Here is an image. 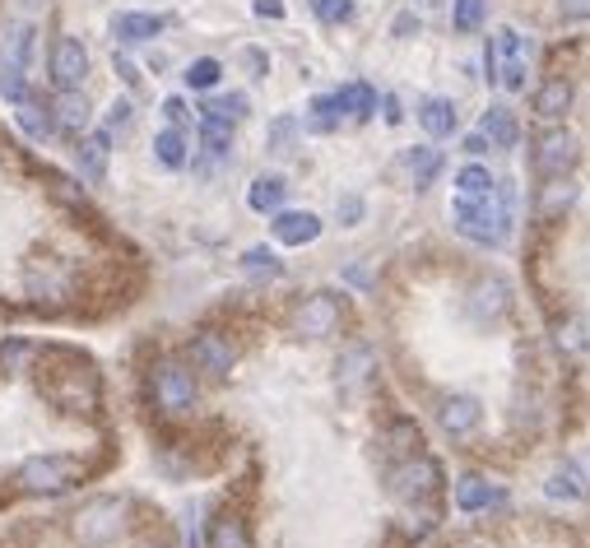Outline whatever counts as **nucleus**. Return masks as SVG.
<instances>
[{
  "mask_svg": "<svg viewBox=\"0 0 590 548\" xmlns=\"http://www.w3.org/2000/svg\"><path fill=\"white\" fill-rule=\"evenodd\" d=\"M456 219L460 232H470L483 247H502L511 238V191H489V196H456Z\"/></svg>",
  "mask_w": 590,
  "mask_h": 548,
  "instance_id": "1",
  "label": "nucleus"
},
{
  "mask_svg": "<svg viewBox=\"0 0 590 548\" xmlns=\"http://www.w3.org/2000/svg\"><path fill=\"white\" fill-rule=\"evenodd\" d=\"M126 511H131L126 498H93V502H84L80 511H74L70 530L84 548H108L126 535Z\"/></svg>",
  "mask_w": 590,
  "mask_h": 548,
  "instance_id": "2",
  "label": "nucleus"
},
{
  "mask_svg": "<svg viewBox=\"0 0 590 548\" xmlns=\"http://www.w3.org/2000/svg\"><path fill=\"white\" fill-rule=\"evenodd\" d=\"M149 386H153V400H159L163 414H187L196 405V377L187 362H177V358H163L159 368H153Z\"/></svg>",
  "mask_w": 590,
  "mask_h": 548,
  "instance_id": "3",
  "label": "nucleus"
},
{
  "mask_svg": "<svg viewBox=\"0 0 590 548\" xmlns=\"http://www.w3.org/2000/svg\"><path fill=\"white\" fill-rule=\"evenodd\" d=\"M80 479V465L70 456H29L19 465V488L23 492H66Z\"/></svg>",
  "mask_w": 590,
  "mask_h": 548,
  "instance_id": "4",
  "label": "nucleus"
},
{
  "mask_svg": "<svg viewBox=\"0 0 590 548\" xmlns=\"http://www.w3.org/2000/svg\"><path fill=\"white\" fill-rule=\"evenodd\" d=\"M577 159H581V145L562 126H549L534 136V172L540 177H568L577 168Z\"/></svg>",
  "mask_w": 590,
  "mask_h": 548,
  "instance_id": "5",
  "label": "nucleus"
},
{
  "mask_svg": "<svg viewBox=\"0 0 590 548\" xmlns=\"http://www.w3.org/2000/svg\"><path fill=\"white\" fill-rule=\"evenodd\" d=\"M507 311H511V289H507V279L483 275V279L470 283V321H474V326H493V321L507 317Z\"/></svg>",
  "mask_w": 590,
  "mask_h": 548,
  "instance_id": "6",
  "label": "nucleus"
},
{
  "mask_svg": "<svg viewBox=\"0 0 590 548\" xmlns=\"http://www.w3.org/2000/svg\"><path fill=\"white\" fill-rule=\"evenodd\" d=\"M89 80V51L80 38H57L51 42V84L57 89H80Z\"/></svg>",
  "mask_w": 590,
  "mask_h": 548,
  "instance_id": "7",
  "label": "nucleus"
},
{
  "mask_svg": "<svg viewBox=\"0 0 590 548\" xmlns=\"http://www.w3.org/2000/svg\"><path fill=\"white\" fill-rule=\"evenodd\" d=\"M438 479H442L438 460H428V456H414V460L396 465V475H391V488H396V498H404V502H423L428 492L438 488Z\"/></svg>",
  "mask_w": 590,
  "mask_h": 548,
  "instance_id": "8",
  "label": "nucleus"
},
{
  "mask_svg": "<svg viewBox=\"0 0 590 548\" xmlns=\"http://www.w3.org/2000/svg\"><path fill=\"white\" fill-rule=\"evenodd\" d=\"M89 117H93V108L80 89H57V98H51V130H61V136H84Z\"/></svg>",
  "mask_w": 590,
  "mask_h": 548,
  "instance_id": "9",
  "label": "nucleus"
},
{
  "mask_svg": "<svg viewBox=\"0 0 590 548\" xmlns=\"http://www.w3.org/2000/svg\"><path fill=\"white\" fill-rule=\"evenodd\" d=\"M191 362L200 372H210V377H228L233 372V362H238V353H233V345H228L223 335H196V345H191Z\"/></svg>",
  "mask_w": 590,
  "mask_h": 548,
  "instance_id": "10",
  "label": "nucleus"
},
{
  "mask_svg": "<svg viewBox=\"0 0 590 548\" xmlns=\"http://www.w3.org/2000/svg\"><path fill=\"white\" fill-rule=\"evenodd\" d=\"M168 29V14H144V10H126L112 19V38L121 47H140V42H153Z\"/></svg>",
  "mask_w": 590,
  "mask_h": 548,
  "instance_id": "11",
  "label": "nucleus"
},
{
  "mask_svg": "<svg viewBox=\"0 0 590 548\" xmlns=\"http://www.w3.org/2000/svg\"><path fill=\"white\" fill-rule=\"evenodd\" d=\"M298 330L302 335H330L336 330V321H340V302H336V293H312L302 307H298Z\"/></svg>",
  "mask_w": 590,
  "mask_h": 548,
  "instance_id": "12",
  "label": "nucleus"
},
{
  "mask_svg": "<svg viewBox=\"0 0 590 548\" xmlns=\"http://www.w3.org/2000/svg\"><path fill=\"white\" fill-rule=\"evenodd\" d=\"M479 419H483V409H479L474 396H447L442 409H438V424H442L451 437H470V432L479 428Z\"/></svg>",
  "mask_w": 590,
  "mask_h": 548,
  "instance_id": "13",
  "label": "nucleus"
},
{
  "mask_svg": "<svg viewBox=\"0 0 590 548\" xmlns=\"http://www.w3.org/2000/svg\"><path fill=\"white\" fill-rule=\"evenodd\" d=\"M274 242H284V247H307L321 232V219L317 215H307V210H279L274 215Z\"/></svg>",
  "mask_w": 590,
  "mask_h": 548,
  "instance_id": "14",
  "label": "nucleus"
},
{
  "mask_svg": "<svg viewBox=\"0 0 590 548\" xmlns=\"http://www.w3.org/2000/svg\"><path fill=\"white\" fill-rule=\"evenodd\" d=\"M108 153H112V136H108V130H89V136H80L74 163H80V172L89 181H102V177H108Z\"/></svg>",
  "mask_w": 590,
  "mask_h": 548,
  "instance_id": "15",
  "label": "nucleus"
},
{
  "mask_svg": "<svg viewBox=\"0 0 590 548\" xmlns=\"http://www.w3.org/2000/svg\"><path fill=\"white\" fill-rule=\"evenodd\" d=\"M33 29L29 23H14V29H6V42H0V70H19V74H29L33 66Z\"/></svg>",
  "mask_w": 590,
  "mask_h": 548,
  "instance_id": "16",
  "label": "nucleus"
},
{
  "mask_svg": "<svg viewBox=\"0 0 590 548\" xmlns=\"http://www.w3.org/2000/svg\"><path fill=\"white\" fill-rule=\"evenodd\" d=\"M284 200H289V181L284 177H256L247 187V205L256 215H279V210H284Z\"/></svg>",
  "mask_w": 590,
  "mask_h": 548,
  "instance_id": "17",
  "label": "nucleus"
},
{
  "mask_svg": "<svg viewBox=\"0 0 590 548\" xmlns=\"http://www.w3.org/2000/svg\"><path fill=\"white\" fill-rule=\"evenodd\" d=\"M572 98L577 89L568 80H544V89L534 93V112H540V121H562L572 112Z\"/></svg>",
  "mask_w": 590,
  "mask_h": 548,
  "instance_id": "18",
  "label": "nucleus"
},
{
  "mask_svg": "<svg viewBox=\"0 0 590 548\" xmlns=\"http://www.w3.org/2000/svg\"><path fill=\"white\" fill-rule=\"evenodd\" d=\"M483 140L498 145V149H511L521 140V126H517V112L502 108V102H493L489 112H483Z\"/></svg>",
  "mask_w": 590,
  "mask_h": 548,
  "instance_id": "19",
  "label": "nucleus"
},
{
  "mask_svg": "<svg viewBox=\"0 0 590 548\" xmlns=\"http://www.w3.org/2000/svg\"><path fill=\"white\" fill-rule=\"evenodd\" d=\"M153 159H159L163 168H187L191 163V149H187V136H182V126H168L153 136Z\"/></svg>",
  "mask_w": 590,
  "mask_h": 548,
  "instance_id": "20",
  "label": "nucleus"
},
{
  "mask_svg": "<svg viewBox=\"0 0 590 548\" xmlns=\"http://www.w3.org/2000/svg\"><path fill=\"white\" fill-rule=\"evenodd\" d=\"M498 502V492L489 488V479H479V475H466L456 484V507L466 511V516H479V511H489Z\"/></svg>",
  "mask_w": 590,
  "mask_h": 548,
  "instance_id": "21",
  "label": "nucleus"
},
{
  "mask_svg": "<svg viewBox=\"0 0 590 548\" xmlns=\"http://www.w3.org/2000/svg\"><path fill=\"white\" fill-rule=\"evenodd\" d=\"M419 126L428 130L432 140H442L456 130V102L451 98H423V108H419Z\"/></svg>",
  "mask_w": 590,
  "mask_h": 548,
  "instance_id": "22",
  "label": "nucleus"
},
{
  "mask_svg": "<svg viewBox=\"0 0 590 548\" xmlns=\"http://www.w3.org/2000/svg\"><path fill=\"white\" fill-rule=\"evenodd\" d=\"M572 200H577V187L568 177H549V187H540V200H534V210H540L544 219H558V215H568L572 210Z\"/></svg>",
  "mask_w": 590,
  "mask_h": 548,
  "instance_id": "23",
  "label": "nucleus"
},
{
  "mask_svg": "<svg viewBox=\"0 0 590 548\" xmlns=\"http://www.w3.org/2000/svg\"><path fill=\"white\" fill-rule=\"evenodd\" d=\"M14 121H19V130H23V136H29V140H47L51 136V108H42V102L29 93V98H23V102H14Z\"/></svg>",
  "mask_w": 590,
  "mask_h": 548,
  "instance_id": "24",
  "label": "nucleus"
},
{
  "mask_svg": "<svg viewBox=\"0 0 590 548\" xmlns=\"http://www.w3.org/2000/svg\"><path fill=\"white\" fill-rule=\"evenodd\" d=\"M336 102H340V117H349V121H368V117L377 112L372 84H344V89L336 93Z\"/></svg>",
  "mask_w": 590,
  "mask_h": 548,
  "instance_id": "25",
  "label": "nucleus"
},
{
  "mask_svg": "<svg viewBox=\"0 0 590 548\" xmlns=\"http://www.w3.org/2000/svg\"><path fill=\"white\" fill-rule=\"evenodd\" d=\"M61 405H70V409H93L98 405V386H93V377L89 372H70L66 381H61V390H51Z\"/></svg>",
  "mask_w": 590,
  "mask_h": 548,
  "instance_id": "26",
  "label": "nucleus"
},
{
  "mask_svg": "<svg viewBox=\"0 0 590 548\" xmlns=\"http://www.w3.org/2000/svg\"><path fill=\"white\" fill-rule=\"evenodd\" d=\"M200 140H204V159L223 163L228 159V145H233V126L219 121V117H204L200 121Z\"/></svg>",
  "mask_w": 590,
  "mask_h": 548,
  "instance_id": "27",
  "label": "nucleus"
},
{
  "mask_svg": "<svg viewBox=\"0 0 590 548\" xmlns=\"http://www.w3.org/2000/svg\"><path fill=\"white\" fill-rule=\"evenodd\" d=\"M29 293L33 298H47V302L70 298V275L66 270H33L29 275Z\"/></svg>",
  "mask_w": 590,
  "mask_h": 548,
  "instance_id": "28",
  "label": "nucleus"
},
{
  "mask_svg": "<svg viewBox=\"0 0 590 548\" xmlns=\"http://www.w3.org/2000/svg\"><path fill=\"white\" fill-rule=\"evenodd\" d=\"M344 117H340V102L336 93H317L312 98V117H307V130H317V136H326V130H336Z\"/></svg>",
  "mask_w": 590,
  "mask_h": 548,
  "instance_id": "29",
  "label": "nucleus"
},
{
  "mask_svg": "<svg viewBox=\"0 0 590 548\" xmlns=\"http://www.w3.org/2000/svg\"><path fill=\"white\" fill-rule=\"evenodd\" d=\"M251 112V102H247V93H219V98H210L204 102V117H219V121H242Z\"/></svg>",
  "mask_w": 590,
  "mask_h": 548,
  "instance_id": "30",
  "label": "nucleus"
},
{
  "mask_svg": "<svg viewBox=\"0 0 590 548\" xmlns=\"http://www.w3.org/2000/svg\"><path fill=\"white\" fill-rule=\"evenodd\" d=\"M483 19H489V0H456V10H451L456 33H474V29H483Z\"/></svg>",
  "mask_w": 590,
  "mask_h": 548,
  "instance_id": "31",
  "label": "nucleus"
},
{
  "mask_svg": "<svg viewBox=\"0 0 590 548\" xmlns=\"http://www.w3.org/2000/svg\"><path fill=\"white\" fill-rule=\"evenodd\" d=\"M456 187H460V196H489L493 187H498V181L489 177V168H479V163H466V168H460L456 172Z\"/></svg>",
  "mask_w": 590,
  "mask_h": 548,
  "instance_id": "32",
  "label": "nucleus"
},
{
  "mask_svg": "<svg viewBox=\"0 0 590 548\" xmlns=\"http://www.w3.org/2000/svg\"><path fill=\"white\" fill-rule=\"evenodd\" d=\"M517 51H521V33H517V29H502V33L493 38V47H489V70L498 74L507 61H517Z\"/></svg>",
  "mask_w": 590,
  "mask_h": 548,
  "instance_id": "33",
  "label": "nucleus"
},
{
  "mask_svg": "<svg viewBox=\"0 0 590 548\" xmlns=\"http://www.w3.org/2000/svg\"><path fill=\"white\" fill-rule=\"evenodd\" d=\"M409 168H414L419 187H432V177L442 172V149H414L409 153Z\"/></svg>",
  "mask_w": 590,
  "mask_h": 548,
  "instance_id": "34",
  "label": "nucleus"
},
{
  "mask_svg": "<svg viewBox=\"0 0 590 548\" xmlns=\"http://www.w3.org/2000/svg\"><path fill=\"white\" fill-rule=\"evenodd\" d=\"M219 80H223V66H219L214 57H200V61L187 66V84H191V89H214Z\"/></svg>",
  "mask_w": 590,
  "mask_h": 548,
  "instance_id": "35",
  "label": "nucleus"
},
{
  "mask_svg": "<svg viewBox=\"0 0 590 548\" xmlns=\"http://www.w3.org/2000/svg\"><path fill=\"white\" fill-rule=\"evenodd\" d=\"M298 117H274L270 121V153H289L298 145Z\"/></svg>",
  "mask_w": 590,
  "mask_h": 548,
  "instance_id": "36",
  "label": "nucleus"
},
{
  "mask_svg": "<svg viewBox=\"0 0 590 548\" xmlns=\"http://www.w3.org/2000/svg\"><path fill=\"white\" fill-rule=\"evenodd\" d=\"M210 548H247V530L242 520H214V535H210Z\"/></svg>",
  "mask_w": 590,
  "mask_h": 548,
  "instance_id": "37",
  "label": "nucleus"
},
{
  "mask_svg": "<svg viewBox=\"0 0 590 548\" xmlns=\"http://www.w3.org/2000/svg\"><path fill=\"white\" fill-rule=\"evenodd\" d=\"M242 270L256 275V279H274V275H279V260H274L266 247H251V251L242 256Z\"/></svg>",
  "mask_w": 590,
  "mask_h": 548,
  "instance_id": "38",
  "label": "nucleus"
},
{
  "mask_svg": "<svg viewBox=\"0 0 590 548\" xmlns=\"http://www.w3.org/2000/svg\"><path fill=\"white\" fill-rule=\"evenodd\" d=\"M312 14L321 23H344L353 19V0H312Z\"/></svg>",
  "mask_w": 590,
  "mask_h": 548,
  "instance_id": "39",
  "label": "nucleus"
},
{
  "mask_svg": "<svg viewBox=\"0 0 590 548\" xmlns=\"http://www.w3.org/2000/svg\"><path fill=\"white\" fill-rule=\"evenodd\" d=\"M493 80H498V84H502L507 93H517V89L526 84V61H521V57H517V61H507V66H502V70L493 74Z\"/></svg>",
  "mask_w": 590,
  "mask_h": 548,
  "instance_id": "40",
  "label": "nucleus"
},
{
  "mask_svg": "<svg viewBox=\"0 0 590 548\" xmlns=\"http://www.w3.org/2000/svg\"><path fill=\"white\" fill-rule=\"evenodd\" d=\"M0 93H6L10 102H23V98H29V84H23L19 70H0Z\"/></svg>",
  "mask_w": 590,
  "mask_h": 548,
  "instance_id": "41",
  "label": "nucleus"
},
{
  "mask_svg": "<svg viewBox=\"0 0 590 548\" xmlns=\"http://www.w3.org/2000/svg\"><path fill=\"white\" fill-rule=\"evenodd\" d=\"M544 488L553 492V498H581V492H586V488H581V484H577L572 475H553V479H549Z\"/></svg>",
  "mask_w": 590,
  "mask_h": 548,
  "instance_id": "42",
  "label": "nucleus"
},
{
  "mask_svg": "<svg viewBox=\"0 0 590 548\" xmlns=\"http://www.w3.org/2000/svg\"><path fill=\"white\" fill-rule=\"evenodd\" d=\"M558 14L568 23H590V0H558Z\"/></svg>",
  "mask_w": 590,
  "mask_h": 548,
  "instance_id": "43",
  "label": "nucleus"
},
{
  "mask_svg": "<svg viewBox=\"0 0 590 548\" xmlns=\"http://www.w3.org/2000/svg\"><path fill=\"white\" fill-rule=\"evenodd\" d=\"M29 358H33V345H19V339H14V345L0 349V362H6V368H23Z\"/></svg>",
  "mask_w": 590,
  "mask_h": 548,
  "instance_id": "44",
  "label": "nucleus"
},
{
  "mask_svg": "<svg viewBox=\"0 0 590 548\" xmlns=\"http://www.w3.org/2000/svg\"><path fill=\"white\" fill-rule=\"evenodd\" d=\"M242 66H247V70L256 74V80H261V74L270 70V57H266L261 47H247V51H242Z\"/></svg>",
  "mask_w": 590,
  "mask_h": 548,
  "instance_id": "45",
  "label": "nucleus"
},
{
  "mask_svg": "<svg viewBox=\"0 0 590 548\" xmlns=\"http://www.w3.org/2000/svg\"><path fill=\"white\" fill-rule=\"evenodd\" d=\"M112 66H117V74H121V80L131 84V89L140 84V66H136L131 57H126V51H117V57H112Z\"/></svg>",
  "mask_w": 590,
  "mask_h": 548,
  "instance_id": "46",
  "label": "nucleus"
},
{
  "mask_svg": "<svg viewBox=\"0 0 590 548\" xmlns=\"http://www.w3.org/2000/svg\"><path fill=\"white\" fill-rule=\"evenodd\" d=\"M419 33V14H396L391 19V38H414Z\"/></svg>",
  "mask_w": 590,
  "mask_h": 548,
  "instance_id": "47",
  "label": "nucleus"
},
{
  "mask_svg": "<svg viewBox=\"0 0 590 548\" xmlns=\"http://www.w3.org/2000/svg\"><path fill=\"white\" fill-rule=\"evenodd\" d=\"M358 219H363V200H358V196H344V200H340V223H358Z\"/></svg>",
  "mask_w": 590,
  "mask_h": 548,
  "instance_id": "48",
  "label": "nucleus"
},
{
  "mask_svg": "<svg viewBox=\"0 0 590 548\" xmlns=\"http://www.w3.org/2000/svg\"><path fill=\"white\" fill-rule=\"evenodd\" d=\"M163 117H168V126H187V102L182 98H168L163 102Z\"/></svg>",
  "mask_w": 590,
  "mask_h": 548,
  "instance_id": "49",
  "label": "nucleus"
},
{
  "mask_svg": "<svg viewBox=\"0 0 590 548\" xmlns=\"http://www.w3.org/2000/svg\"><path fill=\"white\" fill-rule=\"evenodd\" d=\"M256 14H261V19H284V0H256Z\"/></svg>",
  "mask_w": 590,
  "mask_h": 548,
  "instance_id": "50",
  "label": "nucleus"
},
{
  "mask_svg": "<svg viewBox=\"0 0 590 548\" xmlns=\"http://www.w3.org/2000/svg\"><path fill=\"white\" fill-rule=\"evenodd\" d=\"M131 121V102H112V112H108V126L117 130V126H126Z\"/></svg>",
  "mask_w": 590,
  "mask_h": 548,
  "instance_id": "51",
  "label": "nucleus"
},
{
  "mask_svg": "<svg viewBox=\"0 0 590 548\" xmlns=\"http://www.w3.org/2000/svg\"><path fill=\"white\" fill-rule=\"evenodd\" d=\"M466 153H474V159H479V153H489V140H483V130L466 140Z\"/></svg>",
  "mask_w": 590,
  "mask_h": 548,
  "instance_id": "52",
  "label": "nucleus"
},
{
  "mask_svg": "<svg viewBox=\"0 0 590 548\" xmlns=\"http://www.w3.org/2000/svg\"><path fill=\"white\" fill-rule=\"evenodd\" d=\"M381 108H387V121H391V126L404 117V112H400V98H387V102H381Z\"/></svg>",
  "mask_w": 590,
  "mask_h": 548,
  "instance_id": "53",
  "label": "nucleus"
},
{
  "mask_svg": "<svg viewBox=\"0 0 590 548\" xmlns=\"http://www.w3.org/2000/svg\"><path fill=\"white\" fill-rule=\"evenodd\" d=\"M419 6H423V10H438V6H442V0H419Z\"/></svg>",
  "mask_w": 590,
  "mask_h": 548,
  "instance_id": "54",
  "label": "nucleus"
},
{
  "mask_svg": "<svg viewBox=\"0 0 590 548\" xmlns=\"http://www.w3.org/2000/svg\"><path fill=\"white\" fill-rule=\"evenodd\" d=\"M144 548H168V544H144Z\"/></svg>",
  "mask_w": 590,
  "mask_h": 548,
  "instance_id": "55",
  "label": "nucleus"
},
{
  "mask_svg": "<svg viewBox=\"0 0 590 548\" xmlns=\"http://www.w3.org/2000/svg\"><path fill=\"white\" fill-rule=\"evenodd\" d=\"M470 548H483V544H470Z\"/></svg>",
  "mask_w": 590,
  "mask_h": 548,
  "instance_id": "56",
  "label": "nucleus"
}]
</instances>
